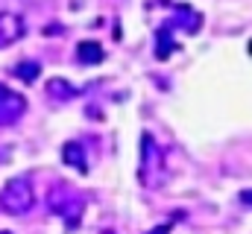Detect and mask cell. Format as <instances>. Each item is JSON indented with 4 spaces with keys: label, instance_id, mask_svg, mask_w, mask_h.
I'll return each instance as SVG.
<instances>
[{
    "label": "cell",
    "instance_id": "6da1fadb",
    "mask_svg": "<svg viewBox=\"0 0 252 234\" xmlns=\"http://www.w3.org/2000/svg\"><path fill=\"white\" fill-rule=\"evenodd\" d=\"M138 178L144 187H161L167 178V167L161 158V149L150 132L141 135V164H138Z\"/></svg>",
    "mask_w": 252,
    "mask_h": 234
},
{
    "label": "cell",
    "instance_id": "7a4b0ae2",
    "mask_svg": "<svg viewBox=\"0 0 252 234\" xmlns=\"http://www.w3.org/2000/svg\"><path fill=\"white\" fill-rule=\"evenodd\" d=\"M35 205V187L27 176H15L0 187V211L12 217H24Z\"/></svg>",
    "mask_w": 252,
    "mask_h": 234
},
{
    "label": "cell",
    "instance_id": "3957f363",
    "mask_svg": "<svg viewBox=\"0 0 252 234\" xmlns=\"http://www.w3.org/2000/svg\"><path fill=\"white\" fill-rule=\"evenodd\" d=\"M47 202H50V211L62 217L67 229H76V226H79V220H82V202L67 190L64 181H59V184L50 190V199H47Z\"/></svg>",
    "mask_w": 252,
    "mask_h": 234
},
{
    "label": "cell",
    "instance_id": "277c9868",
    "mask_svg": "<svg viewBox=\"0 0 252 234\" xmlns=\"http://www.w3.org/2000/svg\"><path fill=\"white\" fill-rule=\"evenodd\" d=\"M27 115V97L0 82V126H15Z\"/></svg>",
    "mask_w": 252,
    "mask_h": 234
},
{
    "label": "cell",
    "instance_id": "5b68a950",
    "mask_svg": "<svg viewBox=\"0 0 252 234\" xmlns=\"http://www.w3.org/2000/svg\"><path fill=\"white\" fill-rule=\"evenodd\" d=\"M27 32V24L21 15L15 12H0V47H9L15 41H21Z\"/></svg>",
    "mask_w": 252,
    "mask_h": 234
},
{
    "label": "cell",
    "instance_id": "8992f818",
    "mask_svg": "<svg viewBox=\"0 0 252 234\" xmlns=\"http://www.w3.org/2000/svg\"><path fill=\"white\" fill-rule=\"evenodd\" d=\"M62 161L67 167L79 170V173H88V161H85V146L79 141H67L62 144Z\"/></svg>",
    "mask_w": 252,
    "mask_h": 234
},
{
    "label": "cell",
    "instance_id": "52a82bcc",
    "mask_svg": "<svg viewBox=\"0 0 252 234\" xmlns=\"http://www.w3.org/2000/svg\"><path fill=\"white\" fill-rule=\"evenodd\" d=\"M106 58V50H103V44H97V41H79L76 44V61L79 64H100Z\"/></svg>",
    "mask_w": 252,
    "mask_h": 234
},
{
    "label": "cell",
    "instance_id": "ba28073f",
    "mask_svg": "<svg viewBox=\"0 0 252 234\" xmlns=\"http://www.w3.org/2000/svg\"><path fill=\"white\" fill-rule=\"evenodd\" d=\"M12 76H15V79H21L24 85H35V82H38V76H41V64H38V61H32V58H24V61H18V64L12 67Z\"/></svg>",
    "mask_w": 252,
    "mask_h": 234
},
{
    "label": "cell",
    "instance_id": "9c48e42d",
    "mask_svg": "<svg viewBox=\"0 0 252 234\" xmlns=\"http://www.w3.org/2000/svg\"><path fill=\"white\" fill-rule=\"evenodd\" d=\"M173 32H170V27H158L156 29V58L158 61H164V58L173 53Z\"/></svg>",
    "mask_w": 252,
    "mask_h": 234
},
{
    "label": "cell",
    "instance_id": "30bf717a",
    "mask_svg": "<svg viewBox=\"0 0 252 234\" xmlns=\"http://www.w3.org/2000/svg\"><path fill=\"white\" fill-rule=\"evenodd\" d=\"M47 94H50L53 100H59V103H67V100H73L79 91H76L67 79H50V82H47Z\"/></svg>",
    "mask_w": 252,
    "mask_h": 234
},
{
    "label": "cell",
    "instance_id": "8fae6325",
    "mask_svg": "<svg viewBox=\"0 0 252 234\" xmlns=\"http://www.w3.org/2000/svg\"><path fill=\"white\" fill-rule=\"evenodd\" d=\"M238 199H241L247 208H252V190H241V196H238Z\"/></svg>",
    "mask_w": 252,
    "mask_h": 234
},
{
    "label": "cell",
    "instance_id": "7c38bea8",
    "mask_svg": "<svg viewBox=\"0 0 252 234\" xmlns=\"http://www.w3.org/2000/svg\"><path fill=\"white\" fill-rule=\"evenodd\" d=\"M167 232H170V226H158V229H153L150 234H167Z\"/></svg>",
    "mask_w": 252,
    "mask_h": 234
},
{
    "label": "cell",
    "instance_id": "4fadbf2b",
    "mask_svg": "<svg viewBox=\"0 0 252 234\" xmlns=\"http://www.w3.org/2000/svg\"><path fill=\"white\" fill-rule=\"evenodd\" d=\"M0 234H12V232H0Z\"/></svg>",
    "mask_w": 252,
    "mask_h": 234
},
{
    "label": "cell",
    "instance_id": "5bb4252c",
    "mask_svg": "<svg viewBox=\"0 0 252 234\" xmlns=\"http://www.w3.org/2000/svg\"><path fill=\"white\" fill-rule=\"evenodd\" d=\"M250 53H252V47H250Z\"/></svg>",
    "mask_w": 252,
    "mask_h": 234
}]
</instances>
